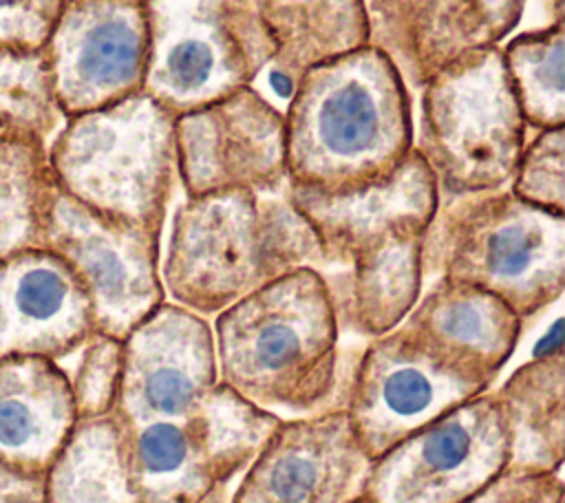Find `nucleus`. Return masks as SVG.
Returning a JSON list of instances; mask_svg holds the SVG:
<instances>
[{"label": "nucleus", "mask_w": 565, "mask_h": 503, "mask_svg": "<svg viewBox=\"0 0 565 503\" xmlns=\"http://www.w3.org/2000/svg\"><path fill=\"white\" fill-rule=\"evenodd\" d=\"M97 331L90 296L51 249L0 260V360L46 357L62 364Z\"/></svg>", "instance_id": "17"}, {"label": "nucleus", "mask_w": 565, "mask_h": 503, "mask_svg": "<svg viewBox=\"0 0 565 503\" xmlns=\"http://www.w3.org/2000/svg\"><path fill=\"white\" fill-rule=\"evenodd\" d=\"M46 503H141L115 413L77 419L44 472Z\"/></svg>", "instance_id": "23"}, {"label": "nucleus", "mask_w": 565, "mask_h": 503, "mask_svg": "<svg viewBox=\"0 0 565 503\" xmlns=\"http://www.w3.org/2000/svg\"><path fill=\"white\" fill-rule=\"evenodd\" d=\"M492 393L503 406L512 465L561 470L565 461V355H534Z\"/></svg>", "instance_id": "22"}, {"label": "nucleus", "mask_w": 565, "mask_h": 503, "mask_svg": "<svg viewBox=\"0 0 565 503\" xmlns=\"http://www.w3.org/2000/svg\"><path fill=\"white\" fill-rule=\"evenodd\" d=\"M44 51L66 119L117 104L143 86L148 62L143 4L66 0Z\"/></svg>", "instance_id": "13"}, {"label": "nucleus", "mask_w": 565, "mask_h": 503, "mask_svg": "<svg viewBox=\"0 0 565 503\" xmlns=\"http://www.w3.org/2000/svg\"><path fill=\"white\" fill-rule=\"evenodd\" d=\"M287 185L347 196L393 179L413 152L411 88L375 46L305 71L285 110Z\"/></svg>", "instance_id": "2"}, {"label": "nucleus", "mask_w": 565, "mask_h": 503, "mask_svg": "<svg viewBox=\"0 0 565 503\" xmlns=\"http://www.w3.org/2000/svg\"><path fill=\"white\" fill-rule=\"evenodd\" d=\"M508 188L530 205L565 214V126L534 130Z\"/></svg>", "instance_id": "28"}, {"label": "nucleus", "mask_w": 565, "mask_h": 503, "mask_svg": "<svg viewBox=\"0 0 565 503\" xmlns=\"http://www.w3.org/2000/svg\"><path fill=\"white\" fill-rule=\"evenodd\" d=\"M523 324L497 296L452 280L424 285L399 322L439 360L490 388L514 355Z\"/></svg>", "instance_id": "18"}, {"label": "nucleus", "mask_w": 565, "mask_h": 503, "mask_svg": "<svg viewBox=\"0 0 565 503\" xmlns=\"http://www.w3.org/2000/svg\"><path fill=\"white\" fill-rule=\"evenodd\" d=\"M510 459L508 419L490 388L371 459L364 496L371 503H468Z\"/></svg>", "instance_id": "9"}, {"label": "nucleus", "mask_w": 565, "mask_h": 503, "mask_svg": "<svg viewBox=\"0 0 565 503\" xmlns=\"http://www.w3.org/2000/svg\"><path fill=\"white\" fill-rule=\"evenodd\" d=\"M525 141L501 44L472 51L422 84L413 150L439 199L508 188Z\"/></svg>", "instance_id": "7"}, {"label": "nucleus", "mask_w": 565, "mask_h": 503, "mask_svg": "<svg viewBox=\"0 0 565 503\" xmlns=\"http://www.w3.org/2000/svg\"><path fill=\"white\" fill-rule=\"evenodd\" d=\"M320 247V267L340 333L369 340L397 327L422 282V240L437 207V188L413 150L386 183L322 196L285 185Z\"/></svg>", "instance_id": "1"}, {"label": "nucleus", "mask_w": 565, "mask_h": 503, "mask_svg": "<svg viewBox=\"0 0 565 503\" xmlns=\"http://www.w3.org/2000/svg\"><path fill=\"white\" fill-rule=\"evenodd\" d=\"M369 44L382 51L408 88L459 57L501 44L525 0H364Z\"/></svg>", "instance_id": "16"}, {"label": "nucleus", "mask_w": 565, "mask_h": 503, "mask_svg": "<svg viewBox=\"0 0 565 503\" xmlns=\"http://www.w3.org/2000/svg\"><path fill=\"white\" fill-rule=\"evenodd\" d=\"M124 428L141 503H201L212 490L234 483L218 457L203 406L185 419Z\"/></svg>", "instance_id": "20"}, {"label": "nucleus", "mask_w": 565, "mask_h": 503, "mask_svg": "<svg viewBox=\"0 0 565 503\" xmlns=\"http://www.w3.org/2000/svg\"><path fill=\"white\" fill-rule=\"evenodd\" d=\"M174 121L141 90L68 117L49 141L57 188L108 218L163 234L179 185Z\"/></svg>", "instance_id": "6"}, {"label": "nucleus", "mask_w": 565, "mask_h": 503, "mask_svg": "<svg viewBox=\"0 0 565 503\" xmlns=\"http://www.w3.org/2000/svg\"><path fill=\"white\" fill-rule=\"evenodd\" d=\"M503 62L532 130L565 126V26L547 24L514 35L501 46Z\"/></svg>", "instance_id": "25"}, {"label": "nucleus", "mask_w": 565, "mask_h": 503, "mask_svg": "<svg viewBox=\"0 0 565 503\" xmlns=\"http://www.w3.org/2000/svg\"><path fill=\"white\" fill-rule=\"evenodd\" d=\"M174 141L183 196L287 185L285 117L254 86L179 115Z\"/></svg>", "instance_id": "12"}, {"label": "nucleus", "mask_w": 565, "mask_h": 503, "mask_svg": "<svg viewBox=\"0 0 565 503\" xmlns=\"http://www.w3.org/2000/svg\"><path fill=\"white\" fill-rule=\"evenodd\" d=\"M55 188L46 143L0 139V260L42 247Z\"/></svg>", "instance_id": "24"}, {"label": "nucleus", "mask_w": 565, "mask_h": 503, "mask_svg": "<svg viewBox=\"0 0 565 503\" xmlns=\"http://www.w3.org/2000/svg\"><path fill=\"white\" fill-rule=\"evenodd\" d=\"M0 503H46L44 472H26L0 461Z\"/></svg>", "instance_id": "31"}, {"label": "nucleus", "mask_w": 565, "mask_h": 503, "mask_svg": "<svg viewBox=\"0 0 565 503\" xmlns=\"http://www.w3.org/2000/svg\"><path fill=\"white\" fill-rule=\"evenodd\" d=\"M232 488H234V483L221 485V488L212 490L201 503H232Z\"/></svg>", "instance_id": "32"}, {"label": "nucleus", "mask_w": 565, "mask_h": 503, "mask_svg": "<svg viewBox=\"0 0 565 503\" xmlns=\"http://www.w3.org/2000/svg\"><path fill=\"white\" fill-rule=\"evenodd\" d=\"M371 457L347 413L278 419L234 481L232 503H351L364 494Z\"/></svg>", "instance_id": "14"}, {"label": "nucleus", "mask_w": 565, "mask_h": 503, "mask_svg": "<svg viewBox=\"0 0 565 503\" xmlns=\"http://www.w3.org/2000/svg\"><path fill=\"white\" fill-rule=\"evenodd\" d=\"M161 240V232L108 218L55 188L42 247L84 282L97 331L124 340L166 300Z\"/></svg>", "instance_id": "11"}, {"label": "nucleus", "mask_w": 565, "mask_h": 503, "mask_svg": "<svg viewBox=\"0 0 565 503\" xmlns=\"http://www.w3.org/2000/svg\"><path fill=\"white\" fill-rule=\"evenodd\" d=\"M468 503H563L561 470L503 468Z\"/></svg>", "instance_id": "29"}, {"label": "nucleus", "mask_w": 565, "mask_h": 503, "mask_svg": "<svg viewBox=\"0 0 565 503\" xmlns=\"http://www.w3.org/2000/svg\"><path fill=\"white\" fill-rule=\"evenodd\" d=\"M143 13L141 93L177 117L252 86L274 57L260 0H143Z\"/></svg>", "instance_id": "8"}, {"label": "nucleus", "mask_w": 565, "mask_h": 503, "mask_svg": "<svg viewBox=\"0 0 565 503\" xmlns=\"http://www.w3.org/2000/svg\"><path fill=\"white\" fill-rule=\"evenodd\" d=\"M210 324L218 382L256 408L278 419L338 408L342 333L313 267L247 293Z\"/></svg>", "instance_id": "3"}, {"label": "nucleus", "mask_w": 565, "mask_h": 503, "mask_svg": "<svg viewBox=\"0 0 565 503\" xmlns=\"http://www.w3.org/2000/svg\"><path fill=\"white\" fill-rule=\"evenodd\" d=\"M71 357L75 360L73 366L62 368L71 386L77 419L110 415L117 406L121 384V340L95 331Z\"/></svg>", "instance_id": "27"}, {"label": "nucleus", "mask_w": 565, "mask_h": 503, "mask_svg": "<svg viewBox=\"0 0 565 503\" xmlns=\"http://www.w3.org/2000/svg\"><path fill=\"white\" fill-rule=\"evenodd\" d=\"M66 0H0V49H42Z\"/></svg>", "instance_id": "30"}, {"label": "nucleus", "mask_w": 565, "mask_h": 503, "mask_svg": "<svg viewBox=\"0 0 565 503\" xmlns=\"http://www.w3.org/2000/svg\"><path fill=\"white\" fill-rule=\"evenodd\" d=\"M77 424L62 364L46 357L0 360V461L46 472Z\"/></svg>", "instance_id": "19"}, {"label": "nucleus", "mask_w": 565, "mask_h": 503, "mask_svg": "<svg viewBox=\"0 0 565 503\" xmlns=\"http://www.w3.org/2000/svg\"><path fill=\"white\" fill-rule=\"evenodd\" d=\"M452 280L503 300L523 322L565 289V214L510 188L437 201L422 240V282Z\"/></svg>", "instance_id": "5"}, {"label": "nucleus", "mask_w": 565, "mask_h": 503, "mask_svg": "<svg viewBox=\"0 0 565 503\" xmlns=\"http://www.w3.org/2000/svg\"><path fill=\"white\" fill-rule=\"evenodd\" d=\"M300 267H320V247L287 190H225L183 196L170 214L161 282L166 300L207 320Z\"/></svg>", "instance_id": "4"}, {"label": "nucleus", "mask_w": 565, "mask_h": 503, "mask_svg": "<svg viewBox=\"0 0 565 503\" xmlns=\"http://www.w3.org/2000/svg\"><path fill=\"white\" fill-rule=\"evenodd\" d=\"M66 121L42 49H0V139L46 143Z\"/></svg>", "instance_id": "26"}, {"label": "nucleus", "mask_w": 565, "mask_h": 503, "mask_svg": "<svg viewBox=\"0 0 565 503\" xmlns=\"http://www.w3.org/2000/svg\"><path fill=\"white\" fill-rule=\"evenodd\" d=\"M126 2H137V4H143V0H126Z\"/></svg>", "instance_id": "33"}, {"label": "nucleus", "mask_w": 565, "mask_h": 503, "mask_svg": "<svg viewBox=\"0 0 565 503\" xmlns=\"http://www.w3.org/2000/svg\"><path fill=\"white\" fill-rule=\"evenodd\" d=\"M490 390L483 382L439 360L399 324L362 340L342 360V408L375 459L424 424Z\"/></svg>", "instance_id": "10"}, {"label": "nucleus", "mask_w": 565, "mask_h": 503, "mask_svg": "<svg viewBox=\"0 0 565 503\" xmlns=\"http://www.w3.org/2000/svg\"><path fill=\"white\" fill-rule=\"evenodd\" d=\"M115 415L124 426L194 415L218 384L207 318L163 300L124 340Z\"/></svg>", "instance_id": "15"}, {"label": "nucleus", "mask_w": 565, "mask_h": 503, "mask_svg": "<svg viewBox=\"0 0 565 503\" xmlns=\"http://www.w3.org/2000/svg\"><path fill=\"white\" fill-rule=\"evenodd\" d=\"M260 15L274 44L269 84L287 99L305 71L369 44L364 0H260Z\"/></svg>", "instance_id": "21"}]
</instances>
